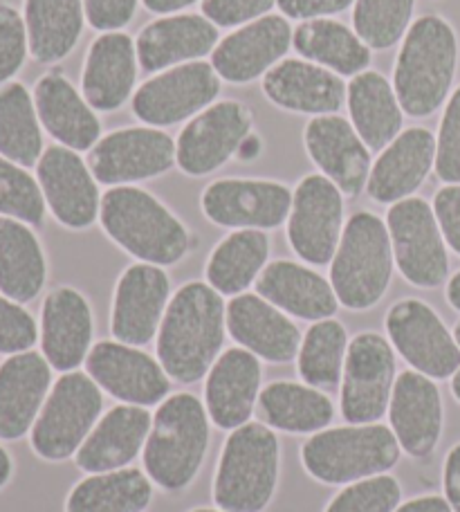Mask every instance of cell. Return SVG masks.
I'll use <instances>...</instances> for the list:
<instances>
[{
  "label": "cell",
  "instance_id": "1",
  "mask_svg": "<svg viewBox=\"0 0 460 512\" xmlns=\"http://www.w3.org/2000/svg\"><path fill=\"white\" fill-rule=\"evenodd\" d=\"M227 304L207 281H189L171 297L158 333V360L182 384L207 378L223 353Z\"/></svg>",
  "mask_w": 460,
  "mask_h": 512
},
{
  "label": "cell",
  "instance_id": "2",
  "mask_svg": "<svg viewBox=\"0 0 460 512\" xmlns=\"http://www.w3.org/2000/svg\"><path fill=\"white\" fill-rule=\"evenodd\" d=\"M460 43L454 25L438 14L411 23L393 68V88L404 115L425 120L454 93Z\"/></svg>",
  "mask_w": 460,
  "mask_h": 512
},
{
  "label": "cell",
  "instance_id": "3",
  "mask_svg": "<svg viewBox=\"0 0 460 512\" xmlns=\"http://www.w3.org/2000/svg\"><path fill=\"white\" fill-rule=\"evenodd\" d=\"M99 223L110 241L140 263L169 268L193 248L187 225L151 191L135 185L106 191L101 198Z\"/></svg>",
  "mask_w": 460,
  "mask_h": 512
},
{
  "label": "cell",
  "instance_id": "4",
  "mask_svg": "<svg viewBox=\"0 0 460 512\" xmlns=\"http://www.w3.org/2000/svg\"><path fill=\"white\" fill-rule=\"evenodd\" d=\"M209 425L205 402L193 393L160 402L142 452L146 477L164 492L187 490L207 459Z\"/></svg>",
  "mask_w": 460,
  "mask_h": 512
},
{
  "label": "cell",
  "instance_id": "5",
  "mask_svg": "<svg viewBox=\"0 0 460 512\" xmlns=\"http://www.w3.org/2000/svg\"><path fill=\"white\" fill-rule=\"evenodd\" d=\"M281 445L274 429L245 423L234 429L220 452L214 504L227 512H263L279 486Z\"/></svg>",
  "mask_w": 460,
  "mask_h": 512
},
{
  "label": "cell",
  "instance_id": "6",
  "mask_svg": "<svg viewBox=\"0 0 460 512\" xmlns=\"http://www.w3.org/2000/svg\"><path fill=\"white\" fill-rule=\"evenodd\" d=\"M393 245L386 221L373 212L353 214L346 221L342 241L330 261L339 306L368 310L386 295L393 279Z\"/></svg>",
  "mask_w": 460,
  "mask_h": 512
},
{
  "label": "cell",
  "instance_id": "7",
  "mask_svg": "<svg viewBox=\"0 0 460 512\" xmlns=\"http://www.w3.org/2000/svg\"><path fill=\"white\" fill-rule=\"evenodd\" d=\"M402 447L393 429L380 423L328 427L301 447V463L312 479L326 486H348L386 474L400 461Z\"/></svg>",
  "mask_w": 460,
  "mask_h": 512
},
{
  "label": "cell",
  "instance_id": "8",
  "mask_svg": "<svg viewBox=\"0 0 460 512\" xmlns=\"http://www.w3.org/2000/svg\"><path fill=\"white\" fill-rule=\"evenodd\" d=\"M104 414V391L84 371L61 373L52 384L30 432L34 454L43 461L72 459Z\"/></svg>",
  "mask_w": 460,
  "mask_h": 512
},
{
  "label": "cell",
  "instance_id": "9",
  "mask_svg": "<svg viewBox=\"0 0 460 512\" xmlns=\"http://www.w3.org/2000/svg\"><path fill=\"white\" fill-rule=\"evenodd\" d=\"M395 268L404 281L422 290L440 288L449 281V252L438 218L425 198L411 196L386 212Z\"/></svg>",
  "mask_w": 460,
  "mask_h": 512
},
{
  "label": "cell",
  "instance_id": "10",
  "mask_svg": "<svg viewBox=\"0 0 460 512\" xmlns=\"http://www.w3.org/2000/svg\"><path fill=\"white\" fill-rule=\"evenodd\" d=\"M398 360L389 337L364 331L348 344L339 411L348 425L380 423L389 414Z\"/></svg>",
  "mask_w": 460,
  "mask_h": 512
},
{
  "label": "cell",
  "instance_id": "11",
  "mask_svg": "<svg viewBox=\"0 0 460 512\" xmlns=\"http://www.w3.org/2000/svg\"><path fill=\"white\" fill-rule=\"evenodd\" d=\"M220 90L223 79L209 61L182 63L158 72L135 90L133 115L146 126H176L216 104Z\"/></svg>",
  "mask_w": 460,
  "mask_h": 512
},
{
  "label": "cell",
  "instance_id": "12",
  "mask_svg": "<svg viewBox=\"0 0 460 512\" xmlns=\"http://www.w3.org/2000/svg\"><path fill=\"white\" fill-rule=\"evenodd\" d=\"M393 349L413 371L431 380H452L460 369V346L434 308L422 299H400L384 319Z\"/></svg>",
  "mask_w": 460,
  "mask_h": 512
},
{
  "label": "cell",
  "instance_id": "13",
  "mask_svg": "<svg viewBox=\"0 0 460 512\" xmlns=\"http://www.w3.org/2000/svg\"><path fill=\"white\" fill-rule=\"evenodd\" d=\"M88 164L99 185H137L176 167V140L155 126L117 128L92 146Z\"/></svg>",
  "mask_w": 460,
  "mask_h": 512
},
{
  "label": "cell",
  "instance_id": "14",
  "mask_svg": "<svg viewBox=\"0 0 460 512\" xmlns=\"http://www.w3.org/2000/svg\"><path fill=\"white\" fill-rule=\"evenodd\" d=\"M344 194L321 173H310L292 189L288 243L306 265H330L344 234Z\"/></svg>",
  "mask_w": 460,
  "mask_h": 512
},
{
  "label": "cell",
  "instance_id": "15",
  "mask_svg": "<svg viewBox=\"0 0 460 512\" xmlns=\"http://www.w3.org/2000/svg\"><path fill=\"white\" fill-rule=\"evenodd\" d=\"M254 131V115L238 99H223L184 124L176 140V164L191 178L209 176L236 158V151Z\"/></svg>",
  "mask_w": 460,
  "mask_h": 512
},
{
  "label": "cell",
  "instance_id": "16",
  "mask_svg": "<svg viewBox=\"0 0 460 512\" xmlns=\"http://www.w3.org/2000/svg\"><path fill=\"white\" fill-rule=\"evenodd\" d=\"M202 214L225 230H276L288 223L292 189L276 180L223 178L200 196Z\"/></svg>",
  "mask_w": 460,
  "mask_h": 512
},
{
  "label": "cell",
  "instance_id": "17",
  "mask_svg": "<svg viewBox=\"0 0 460 512\" xmlns=\"http://www.w3.org/2000/svg\"><path fill=\"white\" fill-rule=\"evenodd\" d=\"M45 205L54 221L66 230H88L99 221L101 196L99 182L92 176L90 164L68 146L54 144L45 149L36 164Z\"/></svg>",
  "mask_w": 460,
  "mask_h": 512
},
{
  "label": "cell",
  "instance_id": "18",
  "mask_svg": "<svg viewBox=\"0 0 460 512\" xmlns=\"http://www.w3.org/2000/svg\"><path fill=\"white\" fill-rule=\"evenodd\" d=\"M86 373L101 391L124 402V405L155 407L169 398L171 378L140 346L122 344L117 340L97 342L86 360Z\"/></svg>",
  "mask_w": 460,
  "mask_h": 512
},
{
  "label": "cell",
  "instance_id": "19",
  "mask_svg": "<svg viewBox=\"0 0 460 512\" xmlns=\"http://www.w3.org/2000/svg\"><path fill=\"white\" fill-rule=\"evenodd\" d=\"M171 301V279L160 265L133 263L117 279L110 333L117 342L146 346L160 333Z\"/></svg>",
  "mask_w": 460,
  "mask_h": 512
},
{
  "label": "cell",
  "instance_id": "20",
  "mask_svg": "<svg viewBox=\"0 0 460 512\" xmlns=\"http://www.w3.org/2000/svg\"><path fill=\"white\" fill-rule=\"evenodd\" d=\"M303 146L321 176L335 182L344 196H360L373 169L371 149L344 115H319L303 128Z\"/></svg>",
  "mask_w": 460,
  "mask_h": 512
},
{
  "label": "cell",
  "instance_id": "21",
  "mask_svg": "<svg viewBox=\"0 0 460 512\" xmlns=\"http://www.w3.org/2000/svg\"><path fill=\"white\" fill-rule=\"evenodd\" d=\"M294 27L283 14H268L220 39L211 52V66L229 84L263 79L292 48Z\"/></svg>",
  "mask_w": 460,
  "mask_h": 512
},
{
  "label": "cell",
  "instance_id": "22",
  "mask_svg": "<svg viewBox=\"0 0 460 512\" xmlns=\"http://www.w3.org/2000/svg\"><path fill=\"white\" fill-rule=\"evenodd\" d=\"M389 420L404 454L420 461L429 459L445 427L443 393L436 380L413 369L402 371L393 387Z\"/></svg>",
  "mask_w": 460,
  "mask_h": 512
},
{
  "label": "cell",
  "instance_id": "23",
  "mask_svg": "<svg viewBox=\"0 0 460 512\" xmlns=\"http://www.w3.org/2000/svg\"><path fill=\"white\" fill-rule=\"evenodd\" d=\"M39 333L41 353L50 367L59 373L77 371L86 364L88 353L95 346L90 301L72 286L54 288L43 299Z\"/></svg>",
  "mask_w": 460,
  "mask_h": 512
},
{
  "label": "cell",
  "instance_id": "24",
  "mask_svg": "<svg viewBox=\"0 0 460 512\" xmlns=\"http://www.w3.org/2000/svg\"><path fill=\"white\" fill-rule=\"evenodd\" d=\"M218 43V27L207 16L182 12L160 16L144 25L135 39V48L140 70L146 75H158L182 63L211 57Z\"/></svg>",
  "mask_w": 460,
  "mask_h": 512
},
{
  "label": "cell",
  "instance_id": "25",
  "mask_svg": "<svg viewBox=\"0 0 460 512\" xmlns=\"http://www.w3.org/2000/svg\"><path fill=\"white\" fill-rule=\"evenodd\" d=\"M436 169V135L425 126H411L380 151L368 176L366 194L380 205L411 198Z\"/></svg>",
  "mask_w": 460,
  "mask_h": 512
},
{
  "label": "cell",
  "instance_id": "26",
  "mask_svg": "<svg viewBox=\"0 0 460 512\" xmlns=\"http://www.w3.org/2000/svg\"><path fill=\"white\" fill-rule=\"evenodd\" d=\"M137 75L140 59L133 36L126 32H101L86 54L81 93L95 111L115 113L128 99H133Z\"/></svg>",
  "mask_w": 460,
  "mask_h": 512
},
{
  "label": "cell",
  "instance_id": "27",
  "mask_svg": "<svg viewBox=\"0 0 460 512\" xmlns=\"http://www.w3.org/2000/svg\"><path fill=\"white\" fill-rule=\"evenodd\" d=\"M261 382L263 369L254 353L243 346L220 353L205 380V407L211 423L227 432L250 423L263 391Z\"/></svg>",
  "mask_w": 460,
  "mask_h": 512
},
{
  "label": "cell",
  "instance_id": "28",
  "mask_svg": "<svg viewBox=\"0 0 460 512\" xmlns=\"http://www.w3.org/2000/svg\"><path fill=\"white\" fill-rule=\"evenodd\" d=\"M227 333L238 346L272 364L297 360L303 340L290 315L252 292L232 297L227 304Z\"/></svg>",
  "mask_w": 460,
  "mask_h": 512
},
{
  "label": "cell",
  "instance_id": "29",
  "mask_svg": "<svg viewBox=\"0 0 460 512\" xmlns=\"http://www.w3.org/2000/svg\"><path fill=\"white\" fill-rule=\"evenodd\" d=\"M263 95L281 111L297 115H335L346 106L344 77L306 59H283L263 77Z\"/></svg>",
  "mask_w": 460,
  "mask_h": 512
},
{
  "label": "cell",
  "instance_id": "30",
  "mask_svg": "<svg viewBox=\"0 0 460 512\" xmlns=\"http://www.w3.org/2000/svg\"><path fill=\"white\" fill-rule=\"evenodd\" d=\"M52 371L36 351L9 355L0 364V441H21L32 432L50 396Z\"/></svg>",
  "mask_w": 460,
  "mask_h": 512
},
{
  "label": "cell",
  "instance_id": "31",
  "mask_svg": "<svg viewBox=\"0 0 460 512\" xmlns=\"http://www.w3.org/2000/svg\"><path fill=\"white\" fill-rule=\"evenodd\" d=\"M34 104L43 131L61 146L81 153L90 151L104 137L95 108L59 70L36 81Z\"/></svg>",
  "mask_w": 460,
  "mask_h": 512
},
{
  "label": "cell",
  "instance_id": "32",
  "mask_svg": "<svg viewBox=\"0 0 460 512\" xmlns=\"http://www.w3.org/2000/svg\"><path fill=\"white\" fill-rule=\"evenodd\" d=\"M151 425L153 416L146 407L122 402L108 409L75 454L77 468L86 474L128 468L144 452Z\"/></svg>",
  "mask_w": 460,
  "mask_h": 512
},
{
  "label": "cell",
  "instance_id": "33",
  "mask_svg": "<svg viewBox=\"0 0 460 512\" xmlns=\"http://www.w3.org/2000/svg\"><path fill=\"white\" fill-rule=\"evenodd\" d=\"M256 295L268 299L285 315L303 322H321L335 317L339 299L330 279L297 261H272L254 283Z\"/></svg>",
  "mask_w": 460,
  "mask_h": 512
},
{
  "label": "cell",
  "instance_id": "34",
  "mask_svg": "<svg viewBox=\"0 0 460 512\" xmlns=\"http://www.w3.org/2000/svg\"><path fill=\"white\" fill-rule=\"evenodd\" d=\"M346 108L348 120L371 151H384L404 131L400 99L377 70H364L348 81Z\"/></svg>",
  "mask_w": 460,
  "mask_h": 512
},
{
  "label": "cell",
  "instance_id": "35",
  "mask_svg": "<svg viewBox=\"0 0 460 512\" xmlns=\"http://www.w3.org/2000/svg\"><path fill=\"white\" fill-rule=\"evenodd\" d=\"M48 281V259L32 225L0 216V295L30 304Z\"/></svg>",
  "mask_w": 460,
  "mask_h": 512
},
{
  "label": "cell",
  "instance_id": "36",
  "mask_svg": "<svg viewBox=\"0 0 460 512\" xmlns=\"http://www.w3.org/2000/svg\"><path fill=\"white\" fill-rule=\"evenodd\" d=\"M23 18L30 54L45 66L66 59L88 23L84 0H25Z\"/></svg>",
  "mask_w": 460,
  "mask_h": 512
},
{
  "label": "cell",
  "instance_id": "37",
  "mask_svg": "<svg viewBox=\"0 0 460 512\" xmlns=\"http://www.w3.org/2000/svg\"><path fill=\"white\" fill-rule=\"evenodd\" d=\"M292 48L306 61L348 79L368 70L373 59V50L357 36L353 27L335 18L299 23L292 34Z\"/></svg>",
  "mask_w": 460,
  "mask_h": 512
},
{
  "label": "cell",
  "instance_id": "38",
  "mask_svg": "<svg viewBox=\"0 0 460 512\" xmlns=\"http://www.w3.org/2000/svg\"><path fill=\"white\" fill-rule=\"evenodd\" d=\"M261 414L272 429L285 434H317L335 420V405L324 391L306 382L276 380L263 387Z\"/></svg>",
  "mask_w": 460,
  "mask_h": 512
},
{
  "label": "cell",
  "instance_id": "39",
  "mask_svg": "<svg viewBox=\"0 0 460 512\" xmlns=\"http://www.w3.org/2000/svg\"><path fill=\"white\" fill-rule=\"evenodd\" d=\"M270 236L261 230H234L209 254L205 279L223 297H238L268 268Z\"/></svg>",
  "mask_w": 460,
  "mask_h": 512
},
{
  "label": "cell",
  "instance_id": "40",
  "mask_svg": "<svg viewBox=\"0 0 460 512\" xmlns=\"http://www.w3.org/2000/svg\"><path fill=\"white\" fill-rule=\"evenodd\" d=\"M153 481L146 472L124 468L88 474L66 499V512H144L151 506Z\"/></svg>",
  "mask_w": 460,
  "mask_h": 512
},
{
  "label": "cell",
  "instance_id": "41",
  "mask_svg": "<svg viewBox=\"0 0 460 512\" xmlns=\"http://www.w3.org/2000/svg\"><path fill=\"white\" fill-rule=\"evenodd\" d=\"M43 151L34 95L18 81L0 86V155L30 169L39 164Z\"/></svg>",
  "mask_w": 460,
  "mask_h": 512
},
{
  "label": "cell",
  "instance_id": "42",
  "mask_svg": "<svg viewBox=\"0 0 460 512\" xmlns=\"http://www.w3.org/2000/svg\"><path fill=\"white\" fill-rule=\"evenodd\" d=\"M348 333L335 317L312 322L297 355L299 378L321 391H335L342 384L348 353Z\"/></svg>",
  "mask_w": 460,
  "mask_h": 512
},
{
  "label": "cell",
  "instance_id": "43",
  "mask_svg": "<svg viewBox=\"0 0 460 512\" xmlns=\"http://www.w3.org/2000/svg\"><path fill=\"white\" fill-rule=\"evenodd\" d=\"M416 12V0H355L353 30L373 52L402 43Z\"/></svg>",
  "mask_w": 460,
  "mask_h": 512
},
{
  "label": "cell",
  "instance_id": "44",
  "mask_svg": "<svg viewBox=\"0 0 460 512\" xmlns=\"http://www.w3.org/2000/svg\"><path fill=\"white\" fill-rule=\"evenodd\" d=\"M45 212H48V205H45L39 180L21 164L0 155V216L41 227Z\"/></svg>",
  "mask_w": 460,
  "mask_h": 512
},
{
  "label": "cell",
  "instance_id": "45",
  "mask_svg": "<svg viewBox=\"0 0 460 512\" xmlns=\"http://www.w3.org/2000/svg\"><path fill=\"white\" fill-rule=\"evenodd\" d=\"M402 504L400 481L389 472L348 483L328 501L324 512H395Z\"/></svg>",
  "mask_w": 460,
  "mask_h": 512
},
{
  "label": "cell",
  "instance_id": "46",
  "mask_svg": "<svg viewBox=\"0 0 460 512\" xmlns=\"http://www.w3.org/2000/svg\"><path fill=\"white\" fill-rule=\"evenodd\" d=\"M434 171L445 185H460V86L454 88L440 117Z\"/></svg>",
  "mask_w": 460,
  "mask_h": 512
},
{
  "label": "cell",
  "instance_id": "47",
  "mask_svg": "<svg viewBox=\"0 0 460 512\" xmlns=\"http://www.w3.org/2000/svg\"><path fill=\"white\" fill-rule=\"evenodd\" d=\"M30 39H27L25 18L16 7L0 3V86L12 81L23 70Z\"/></svg>",
  "mask_w": 460,
  "mask_h": 512
},
{
  "label": "cell",
  "instance_id": "48",
  "mask_svg": "<svg viewBox=\"0 0 460 512\" xmlns=\"http://www.w3.org/2000/svg\"><path fill=\"white\" fill-rule=\"evenodd\" d=\"M39 324L23 304L0 295V355L32 351L39 342Z\"/></svg>",
  "mask_w": 460,
  "mask_h": 512
},
{
  "label": "cell",
  "instance_id": "49",
  "mask_svg": "<svg viewBox=\"0 0 460 512\" xmlns=\"http://www.w3.org/2000/svg\"><path fill=\"white\" fill-rule=\"evenodd\" d=\"M276 0H202V16H207L218 30H238L259 18L272 14Z\"/></svg>",
  "mask_w": 460,
  "mask_h": 512
},
{
  "label": "cell",
  "instance_id": "50",
  "mask_svg": "<svg viewBox=\"0 0 460 512\" xmlns=\"http://www.w3.org/2000/svg\"><path fill=\"white\" fill-rule=\"evenodd\" d=\"M88 25L97 32H122L142 0H84Z\"/></svg>",
  "mask_w": 460,
  "mask_h": 512
},
{
  "label": "cell",
  "instance_id": "51",
  "mask_svg": "<svg viewBox=\"0 0 460 512\" xmlns=\"http://www.w3.org/2000/svg\"><path fill=\"white\" fill-rule=\"evenodd\" d=\"M434 214L447 248L460 256V185H445L434 196Z\"/></svg>",
  "mask_w": 460,
  "mask_h": 512
},
{
  "label": "cell",
  "instance_id": "52",
  "mask_svg": "<svg viewBox=\"0 0 460 512\" xmlns=\"http://www.w3.org/2000/svg\"><path fill=\"white\" fill-rule=\"evenodd\" d=\"M355 5V0H276L279 12L288 21H317L346 12Z\"/></svg>",
  "mask_w": 460,
  "mask_h": 512
},
{
  "label": "cell",
  "instance_id": "53",
  "mask_svg": "<svg viewBox=\"0 0 460 512\" xmlns=\"http://www.w3.org/2000/svg\"><path fill=\"white\" fill-rule=\"evenodd\" d=\"M443 488L445 499L454 512H460V443L449 450L443 468Z\"/></svg>",
  "mask_w": 460,
  "mask_h": 512
},
{
  "label": "cell",
  "instance_id": "54",
  "mask_svg": "<svg viewBox=\"0 0 460 512\" xmlns=\"http://www.w3.org/2000/svg\"><path fill=\"white\" fill-rule=\"evenodd\" d=\"M395 512H454L449 501L440 495H422L409 499L395 508Z\"/></svg>",
  "mask_w": 460,
  "mask_h": 512
},
{
  "label": "cell",
  "instance_id": "55",
  "mask_svg": "<svg viewBox=\"0 0 460 512\" xmlns=\"http://www.w3.org/2000/svg\"><path fill=\"white\" fill-rule=\"evenodd\" d=\"M196 3H202V0H142L146 12L158 14V16L182 14L184 9H189Z\"/></svg>",
  "mask_w": 460,
  "mask_h": 512
},
{
  "label": "cell",
  "instance_id": "56",
  "mask_svg": "<svg viewBox=\"0 0 460 512\" xmlns=\"http://www.w3.org/2000/svg\"><path fill=\"white\" fill-rule=\"evenodd\" d=\"M261 153H263V140H261V135L252 131V133L247 135L245 140L241 142V146H238L236 158L241 160V162H254V160L261 158Z\"/></svg>",
  "mask_w": 460,
  "mask_h": 512
},
{
  "label": "cell",
  "instance_id": "57",
  "mask_svg": "<svg viewBox=\"0 0 460 512\" xmlns=\"http://www.w3.org/2000/svg\"><path fill=\"white\" fill-rule=\"evenodd\" d=\"M14 474V461L3 445H0V490H3Z\"/></svg>",
  "mask_w": 460,
  "mask_h": 512
},
{
  "label": "cell",
  "instance_id": "58",
  "mask_svg": "<svg viewBox=\"0 0 460 512\" xmlns=\"http://www.w3.org/2000/svg\"><path fill=\"white\" fill-rule=\"evenodd\" d=\"M447 301L456 313H460V270L447 281Z\"/></svg>",
  "mask_w": 460,
  "mask_h": 512
},
{
  "label": "cell",
  "instance_id": "59",
  "mask_svg": "<svg viewBox=\"0 0 460 512\" xmlns=\"http://www.w3.org/2000/svg\"><path fill=\"white\" fill-rule=\"evenodd\" d=\"M452 396L460 402V369L454 373V378H452Z\"/></svg>",
  "mask_w": 460,
  "mask_h": 512
},
{
  "label": "cell",
  "instance_id": "60",
  "mask_svg": "<svg viewBox=\"0 0 460 512\" xmlns=\"http://www.w3.org/2000/svg\"><path fill=\"white\" fill-rule=\"evenodd\" d=\"M189 512H227V510H220V508H193Z\"/></svg>",
  "mask_w": 460,
  "mask_h": 512
},
{
  "label": "cell",
  "instance_id": "61",
  "mask_svg": "<svg viewBox=\"0 0 460 512\" xmlns=\"http://www.w3.org/2000/svg\"><path fill=\"white\" fill-rule=\"evenodd\" d=\"M454 337H456V342H458V346H460V322L454 326Z\"/></svg>",
  "mask_w": 460,
  "mask_h": 512
}]
</instances>
